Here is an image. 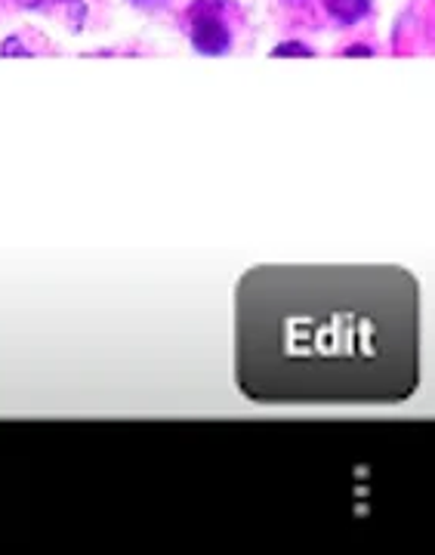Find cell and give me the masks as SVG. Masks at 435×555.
<instances>
[{"label":"cell","mask_w":435,"mask_h":555,"mask_svg":"<svg viewBox=\"0 0 435 555\" xmlns=\"http://www.w3.org/2000/svg\"><path fill=\"white\" fill-rule=\"evenodd\" d=\"M272 56H312V47H306V43H278Z\"/></svg>","instance_id":"277c9868"},{"label":"cell","mask_w":435,"mask_h":555,"mask_svg":"<svg viewBox=\"0 0 435 555\" xmlns=\"http://www.w3.org/2000/svg\"><path fill=\"white\" fill-rule=\"evenodd\" d=\"M324 7L340 25H356L371 13V0H324Z\"/></svg>","instance_id":"3957f363"},{"label":"cell","mask_w":435,"mask_h":555,"mask_svg":"<svg viewBox=\"0 0 435 555\" xmlns=\"http://www.w3.org/2000/svg\"><path fill=\"white\" fill-rule=\"evenodd\" d=\"M0 53H3V56H7V53H22V56H28V50L22 47L20 40H7V43L0 47Z\"/></svg>","instance_id":"5b68a950"},{"label":"cell","mask_w":435,"mask_h":555,"mask_svg":"<svg viewBox=\"0 0 435 555\" xmlns=\"http://www.w3.org/2000/svg\"><path fill=\"white\" fill-rule=\"evenodd\" d=\"M130 3H137V7H145V10H152V7H161V3H167V0H130Z\"/></svg>","instance_id":"8992f818"},{"label":"cell","mask_w":435,"mask_h":555,"mask_svg":"<svg viewBox=\"0 0 435 555\" xmlns=\"http://www.w3.org/2000/svg\"><path fill=\"white\" fill-rule=\"evenodd\" d=\"M189 35L192 47L204 56H222L232 47V31L229 22L222 16L219 0H199L189 13Z\"/></svg>","instance_id":"7a4b0ae2"},{"label":"cell","mask_w":435,"mask_h":555,"mask_svg":"<svg viewBox=\"0 0 435 555\" xmlns=\"http://www.w3.org/2000/svg\"><path fill=\"white\" fill-rule=\"evenodd\" d=\"M235 383L257 404H398L420 386V284L401 266H254Z\"/></svg>","instance_id":"6da1fadb"}]
</instances>
